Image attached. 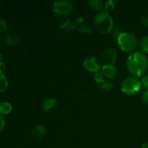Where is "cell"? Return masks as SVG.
Wrapping results in <instances>:
<instances>
[{
    "instance_id": "cell-3",
    "label": "cell",
    "mask_w": 148,
    "mask_h": 148,
    "mask_svg": "<svg viewBox=\"0 0 148 148\" xmlns=\"http://www.w3.org/2000/svg\"><path fill=\"white\" fill-rule=\"evenodd\" d=\"M117 43L120 49L124 52H131L138 45L137 38L131 32H122L117 38Z\"/></svg>"
},
{
    "instance_id": "cell-5",
    "label": "cell",
    "mask_w": 148,
    "mask_h": 148,
    "mask_svg": "<svg viewBox=\"0 0 148 148\" xmlns=\"http://www.w3.org/2000/svg\"><path fill=\"white\" fill-rule=\"evenodd\" d=\"M53 11L56 15L60 17H67L72 14L74 7L70 1L66 0H59L53 4Z\"/></svg>"
},
{
    "instance_id": "cell-26",
    "label": "cell",
    "mask_w": 148,
    "mask_h": 148,
    "mask_svg": "<svg viewBox=\"0 0 148 148\" xmlns=\"http://www.w3.org/2000/svg\"><path fill=\"white\" fill-rule=\"evenodd\" d=\"M5 127V120L1 115H0V132L2 131Z\"/></svg>"
},
{
    "instance_id": "cell-14",
    "label": "cell",
    "mask_w": 148,
    "mask_h": 148,
    "mask_svg": "<svg viewBox=\"0 0 148 148\" xmlns=\"http://www.w3.org/2000/svg\"><path fill=\"white\" fill-rule=\"evenodd\" d=\"M12 110V106L9 102L3 101L0 103V114L7 115L9 114Z\"/></svg>"
},
{
    "instance_id": "cell-16",
    "label": "cell",
    "mask_w": 148,
    "mask_h": 148,
    "mask_svg": "<svg viewBox=\"0 0 148 148\" xmlns=\"http://www.w3.org/2000/svg\"><path fill=\"white\" fill-rule=\"evenodd\" d=\"M8 88V82L7 77L3 73L0 72V92H3L7 90Z\"/></svg>"
},
{
    "instance_id": "cell-28",
    "label": "cell",
    "mask_w": 148,
    "mask_h": 148,
    "mask_svg": "<svg viewBox=\"0 0 148 148\" xmlns=\"http://www.w3.org/2000/svg\"><path fill=\"white\" fill-rule=\"evenodd\" d=\"M79 95H80V97H81V98H83V94H82V92H79ZM86 95H87V94L86 93H85V98H86Z\"/></svg>"
},
{
    "instance_id": "cell-18",
    "label": "cell",
    "mask_w": 148,
    "mask_h": 148,
    "mask_svg": "<svg viewBox=\"0 0 148 148\" xmlns=\"http://www.w3.org/2000/svg\"><path fill=\"white\" fill-rule=\"evenodd\" d=\"M77 30L79 33L83 35H91L92 33V28L90 26L88 25L84 24L83 25L79 26L77 27Z\"/></svg>"
},
{
    "instance_id": "cell-12",
    "label": "cell",
    "mask_w": 148,
    "mask_h": 148,
    "mask_svg": "<svg viewBox=\"0 0 148 148\" xmlns=\"http://www.w3.org/2000/svg\"><path fill=\"white\" fill-rule=\"evenodd\" d=\"M5 42L7 44H8L9 46H16L17 43L20 41V38H19L18 35H17L16 33H8L7 36H5Z\"/></svg>"
},
{
    "instance_id": "cell-17",
    "label": "cell",
    "mask_w": 148,
    "mask_h": 148,
    "mask_svg": "<svg viewBox=\"0 0 148 148\" xmlns=\"http://www.w3.org/2000/svg\"><path fill=\"white\" fill-rule=\"evenodd\" d=\"M115 7L116 3L113 0H108L104 3V9H105V12L107 13L110 14V12H111L115 9Z\"/></svg>"
},
{
    "instance_id": "cell-7",
    "label": "cell",
    "mask_w": 148,
    "mask_h": 148,
    "mask_svg": "<svg viewBox=\"0 0 148 148\" xmlns=\"http://www.w3.org/2000/svg\"><path fill=\"white\" fill-rule=\"evenodd\" d=\"M116 51L114 48H109L106 49L102 55V61L104 63V65L114 64L116 61Z\"/></svg>"
},
{
    "instance_id": "cell-15",
    "label": "cell",
    "mask_w": 148,
    "mask_h": 148,
    "mask_svg": "<svg viewBox=\"0 0 148 148\" xmlns=\"http://www.w3.org/2000/svg\"><path fill=\"white\" fill-rule=\"evenodd\" d=\"M140 48L141 52L144 53H148V36H145L141 38L140 41Z\"/></svg>"
},
{
    "instance_id": "cell-13",
    "label": "cell",
    "mask_w": 148,
    "mask_h": 148,
    "mask_svg": "<svg viewBox=\"0 0 148 148\" xmlns=\"http://www.w3.org/2000/svg\"><path fill=\"white\" fill-rule=\"evenodd\" d=\"M88 4L91 9L95 11H101L103 7V2L101 0H89Z\"/></svg>"
},
{
    "instance_id": "cell-4",
    "label": "cell",
    "mask_w": 148,
    "mask_h": 148,
    "mask_svg": "<svg viewBox=\"0 0 148 148\" xmlns=\"http://www.w3.org/2000/svg\"><path fill=\"white\" fill-rule=\"evenodd\" d=\"M142 85L141 81L135 77H130L124 79L121 84V90L124 93L129 95H133L140 92Z\"/></svg>"
},
{
    "instance_id": "cell-6",
    "label": "cell",
    "mask_w": 148,
    "mask_h": 148,
    "mask_svg": "<svg viewBox=\"0 0 148 148\" xmlns=\"http://www.w3.org/2000/svg\"><path fill=\"white\" fill-rule=\"evenodd\" d=\"M82 66L85 70L93 73H97L102 68L101 62L95 56H92L85 59L83 62Z\"/></svg>"
},
{
    "instance_id": "cell-2",
    "label": "cell",
    "mask_w": 148,
    "mask_h": 148,
    "mask_svg": "<svg viewBox=\"0 0 148 148\" xmlns=\"http://www.w3.org/2000/svg\"><path fill=\"white\" fill-rule=\"evenodd\" d=\"M93 25L98 31L103 34L109 33L114 29V20L111 14L105 11L100 12L95 16Z\"/></svg>"
},
{
    "instance_id": "cell-24",
    "label": "cell",
    "mask_w": 148,
    "mask_h": 148,
    "mask_svg": "<svg viewBox=\"0 0 148 148\" xmlns=\"http://www.w3.org/2000/svg\"><path fill=\"white\" fill-rule=\"evenodd\" d=\"M141 98L144 103H145L146 105H148V90L142 93Z\"/></svg>"
},
{
    "instance_id": "cell-10",
    "label": "cell",
    "mask_w": 148,
    "mask_h": 148,
    "mask_svg": "<svg viewBox=\"0 0 148 148\" xmlns=\"http://www.w3.org/2000/svg\"><path fill=\"white\" fill-rule=\"evenodd\" d=\"M77 26L73 21L69 20H64L59 24V28L66 33H72L77 29Z\"/></svg>"
},
{
    "instance_id": "cell-29",
    "label": "cell",
    "mask_w": 148,
    "mask_h": 148,
    "mask_svg": "<svg viewBox=\"0 0 148 148\" xmlns=\"http://www.w3.org/2000/svg\"><path fill=\"white\" fill-rule=\"evenodd\" d=\"M1 59H2V54H1V53H0V62H2V61H1Z\"/></svg>"
},
{
    "instance_id": "cell-22",
    "label": "cell",
    "mask_w": 148,
    "mask_h": 148,
    "mask_svg": "<svg viewBox=\"0 0 148 148\" xmlns=\"http://www.w3.org/2000/svg\"><path fill=\"white\" fill-rule=\"evenodd\" d=\"M140 22L143 26L148 27V14H145V15L142 16L140 18Z\"/></svg>"
},
{
    "instance_id": "cell-11",
    "label": "cell",
    "mask_w": 148,
    "mask_h": 148,
    "mask_svg": "<svg viewBox=\"0 0 148 148\" xmlns=\"http://www.w3.org/2000/svg\"><path fill=\"white\" fill-rule=\"evenodd\" d=\"M46 130L44 126L37 125L32 130L31 136L33 138L36 139V140H38V139H41L46 134Z\"/></svg>"
},
{
    "instance_id": "cell-23",
    "label": "cell",
    "mask_w": 148,
    "mask_h": 148,
    "mask_svg": "<svg viewBox=\"0 0 148 148\" xmlns=\"http://www.w3.org/2000/svg\"><path fill=\"white\" fill-rule=\"evenodd\" d=\"M141 83L142 85H143L145 88L148 90V75H146L143 77L141 80Z\"/></svg>"
},
{
    "instance_id": "cell-21",
    "label": "cell",
    "mask_w": 148,
    "mask_h": 148,
    "mask_svg": "<svg viewBox=\"0 0 148 148\" xmlns=\"http://www.w3.org/2000/svg\"><path fill=\"white\" fill-rule=\"evenodd\" d=\"M94 79H95V82L97 83H98L99 85H101L102 83H103L105 82V77L103 75L102 72H97V73H95L94 75Z\"/></svg>"
},
{
    "instance_id": "cell-9",
    "label": "cell",
    "mask_w": 148,
    "mask_h": 148,
    "mask_svg": "<svg viewBox=\"0 0 148 148\" xmlns=\"http://www.w3.org/2000/svg\"><path fill=\"white\" fill-rule=\"evenodd\" d=\"M58 107V101L54 98H48L42 103V109L46 113L54 111Z\"/></svg>"
},
{
    "instance_id": "cell-19",
    "label": "cell",
    "mask_w": 148,
    "mask_h": 148,
    "mask_svg": "<svg viewBox=\"0 0 148 148\" xmlns=\"http://www.w3.org/2000/svg\"><path fill=\"white\" fill-rule=\"evenodd\" d=\"M8 30V25L5 20L0 17V35H4Z\"/></svg>"
},
{
    "instance_id": "cell-20",
    "label": "cell",
    "mask_w": 148,
    "mask_h": 148,
    "mask_svg": "<svg viewBox=\"0 0 148 148\" xmlns=\"http://www.w3.org/2000/svg\"><path fill=\"white\" fill-rule=\"evenodd\" d=\"M100 87L102 90H104L106 91H111L114 88V84L108 80H106L103 83L100 85Z\"/></svg>"
},
{
    "instance_id": "cell-25",
    "label": "cell",
    "mask_w": 148,
    "mask_h": 148,
    "mask_svg": "<svg viewBox=\"0 0 148 148\" xmlns=\"http://www.w3.org/2000/svg\"><path fill=\"white\" fill-rule=\"evenodd\" d=\"M84 23H85V20L83 19V17H79L76 19L75 20V24L77 25V26L79 27V26H82L84 25Z\"/></svg>"
},
{
    "instance_id": "cell-1",
    "label": "cell",
    "mask_w": 148,
    "mask_h": 148,
    "mask_svg": "<svg viewBox=\"0 0 148 148\" xmlns=\"http://www.w3.org/2000/svg\"><path fill=\"white\" fill-rule=\"evenodd\" d=\"M127 67L135 77H142L145 75L148 69L147 56L141 51L131 53L127 59Z\"/></svg>"
},
{
    "instance_id": "cell-30",
    "label": "cell",
    "mask_w": 148,
    "mask_h": 148,
    "mask_svg": "<svg viewBox=\"0 0 148 148\" xmlns=\"http://www.w3.org/2000/svg\"><path fill=\"white\" fill-rule=\"evenodd\" d=\"M0 44H1V39H0Z\"/></svg>"
},
{
    "instance_id": "cell-27",
    "label": "cell",
    "mask_w": 148,
    "mask_h": 148,
    "mask_svg": "<svg viewBox=\"0 0 148 148\" xmlns=\"http://www.w3.org/2000/svg\"><path fill=\"white\" fill-rule=\"evenodd\" d=\"M6 67H7V66H6V64L4 62H0V72L3 73L5 71Z\"/></svg>"
},
{
    "instance_id": "cell-8",
    "label": "cell",
    "mask_w": 148,
    "mask_h": 148,
    "mask_svg": "<svg viewBox=\"0 0 148 148\" xmlns=\"http://www.w3.org/2000/svg\"><path fill=\"white\" fill-rule=\"evenodd\" d=\"M101 72L104 77L110 79H114L118 77L119 70L114 64H108L102 66Z\"/></svg>"
}]
</instances>
